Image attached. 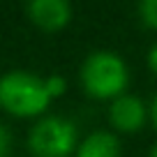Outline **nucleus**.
Returning a JSON list of instances; mask_svg holds the SVG:
<instances>
[{
    "label": "nucleus",
    "instance_id": "nucleus-8",
    "mask_svg": "<svg viewBox=\"0 0 157 157\" xmlns=\"http://www.w3.org/2000/svg\"><path fill=\"white\" fill-rule=\"evenodd\" d=\"M44 86H46V93H49L51 99L60 97V95L67 90V81H65L60 74H51V76H46L44 78Z\"/></svg>",
    "mask_w": 157,
    "mask_h": 157
},
{
    "label": "nucleus",
    "instance_id": "nucleus-12",
    "mask_svg": "<svg viewBox=\"0 0 157 157\" xmlns=\"http://www.w3.org/2000/svg\"><path fill=\"white\" fill-rule=\"evenodd\" d=\"M148 157H157V143L150 148V152H148Z\"/></svg>",
    "mask_w": 157,
    "mask_h": 157
},
{
    "label": "nucleus",
    "instance_id": "nucleus-10",
    "mask_svg": "<svg viewBox=\"0 0 157 157\" xmlns=\"http://www.w3.org/2000/svg\"><path fill=\"white\" fill-rule=\"evenodd\" d=\"M148 67L157 74V42L150 46V51H148Z\"/></svg>",
    "mask_w": 157,
    "mask_h": 157
},
{
    "label": "nucleus",
    "instance_id": "nucleus-1",
    "mask_svg": "<svg viewBox=\"0 0 157 157\" xmlns=\"http://www.w3.org/2000/svg\"><path fill=\"white\" fill-rule=\"evenodd\" d=\"M81 83L95 99H118L129 83L127 63L113 51H93L81 65Z\"/></svg>",
    "mask_w": 157,
    "mask_h": 157
},
{
    "label": "nucleus",
    "instance_id": "nucleus-9",
    "mask_svg": "<svg viewBox=\"0 0 157 157\" xmlns=\"http://www.w3.org/2000/svg\"><path fill=\"white\" fill-rule=\"evenodd\" d=\"M0 157H10V134L0 125Z\"/></svg>",
    "mask_w": 157,
    "mask_h": 157
},
{
    "label": "nucleus",
    "instance_id": "nucleus-4",
    "mask_svg": "<svg viewBox=\"0 0 157 157\" xmlns=\"http://www.w3.org/2000/svg\"><path fill=\"white\" fill-rule=\"evenodd\" d=\"M146 104H143L141 97L136 95H120L118 99L111 102V109H109V120L111 125L118 129V132H125V134H136L139 129L146 125V118H148Z\"/></svg>",
    "mask_w": 157,
    "mask_h": 157
},
{
    "label": "nucleus",
    "instance_id": "nucleus-3",
    "mask_svg": "<svg viewBox=\"0 0 157 157\" xmlns=\"http://www.w3.org/2000/svg\"><path fill=\"white\" fill-rule=\"evenodd\" d=\"M28 148L33 157H69L76 152V127L72 120L60 116L42 118L28 136Z\"/></svg>",
    "mask_w": 157,
    "mask_h": 157
},
{
    "label": "nucleus",
    "instance_id": "nucleus-6",
    "mask_svg": "<svg viewBox=\"0 0 157 157\" xmlns=\"http://www.w3.org/2000/svg\"><path fill=\"white\" fill-rule=\"evenodd\" d=\"M76 157H120V141L111 132H93L76 148Z\"/></svg>",
    "mask_w": 157,
    "mask_h": 157
},
{
    "label": "nucleus",
    "instance_id": "nucleus-11",
    "mask_svg": "<svg viewBox=\"0 0 157 157\" xmlns=\"http://www.w3.org/2000/svg\"><path fill=\"white\" fill-rule=\"evenodd\" d=\"M150 120H152V125H155V129H157V95H155V99H152V104H150Z\"/></svg>",
    "mask_w": 157,
    "mask_h": 157
},
{
    "label": "nucleus",
    "instance_id": "nucleus-2",
    "mask_svg": "<svg viewBox=\"0 0 157 157\" xmlns=\"http://www.w3.org/2000/svg\"><path fill=\"white\" fill-rule=\"evenodd\" d=\"M51 97L46 93L44 78L30 72H7L0 78V106L21 118L37 116L49 106Z\"/></svg>",
    "mask_w": 157,
    "mask_h": 157
},
{
    "label": "nucleus",
    "instance_id": "nucleus-5",
    "mask_svg": "<svg viewBox=\"0 0 157 157\" xmlns=\"http://www.w3.org/2000/svg\"><path fill=\"white\" fill-rule=\"evenodd\" d=\"M28 16L46 33L63 30L72 19L69 0H28Z\"/></svg>",
    "mask_w": 157,
    "mask_h": 157
},
{
    "label": "nucleus",
    "instance_id": "nucleus-7",
    "mask_svg": "<svg viewBox=\"0 0 157 157\" xmlns=\"http://www.w3.org/2000/svg\"><path fill=\"white\" fill-rule=\"evenodd\" d=\"M139 14L148 28L157 30V0H139Z\"/></svg>",
    "mask_w": 157,
    "mask_h": 157
}]
</instances>
